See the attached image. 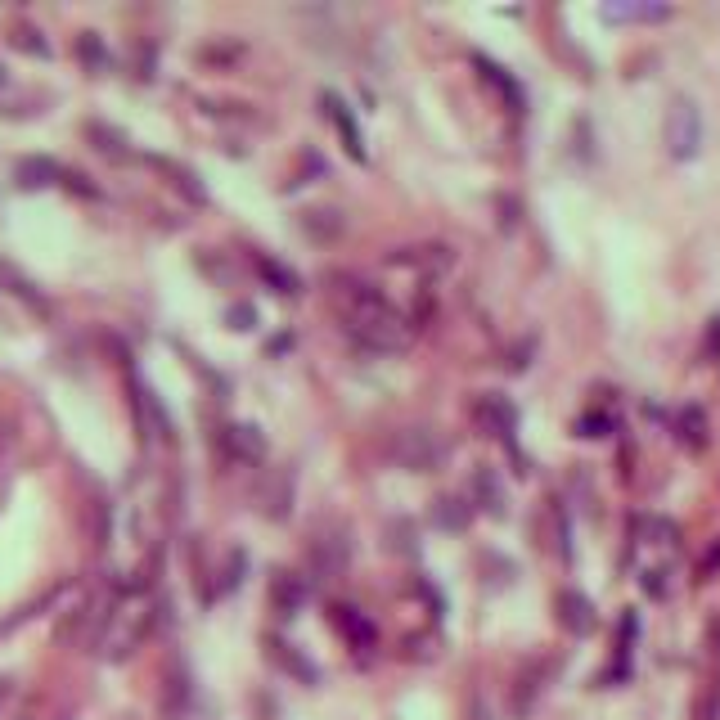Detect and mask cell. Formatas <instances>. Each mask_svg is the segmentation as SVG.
I'll return each instance as SVG.
<instances>
[{
  "label": "cell",
  "mask_w": 720,
  "mask_h": 720,
  "mask_svg": "<svg viewBox=\"0 0 720 720\" xmlns=\"http://www.w3.org/2000/svg\"><path fill=\"white\" fill-rule=\"evenodd\" d=\"M711 324H716V329H711V338H707V347H711V351H716V347H720V320H711Z\"/></svg>",
  "instance_id": "cell-10"
},
{
  "label": "cell",
  "mask_w": 720,
  "mask_h": 720,
  "mask_svg": "<svg viewBox=\"0 0 720 720\" xmlns=\"http://www.w3.org/2000/svg\"><path fill=\"white\" fill-rule=\"evenodd\" d=\"M558 608H563V626L567 630H576V635L594 630V608H590V599H585V594L563 590V594H558Z\"/></svg>",
  "instance_id": "cell-5"
},
{
  "label": "cell",
  "mask_w": 720,
  "mask_h": 720,
  "mask_svg": "<svg viewBox=\"0 0 720 720\" xmlns=\"http://www.w3.org/2000/svg\"><path fill=\"white\" fill-rule=\"evenodd\" d=\"M671 9L666 5H608L603 18H666Z\"/></svg>",
  "instance_id": "cell-9"
},
{
  "label": "cell",
  "mask_w": 720,
  "mask_h": 720,
  "mask_svg": "<svg viewBox=\"0 0 720 720\" xmlns=\"http://www.w3.org/2000/svg\"><path fill=\"white\" fill-rule=\"evenodd\" d=\"M338 284H342L338 288V311H342L347 329L356 333L360 342H369L374 351L405 347V338H410V320H405V315L396 311L374 284H365V279H356V275H342Z\"/></svg>",
  "instance_id": "cell-1"
},
{
  "label": "cell",
  "mask_w": 720,
  "mask_h": 720,
  "mask_svg": "<svg viewBox=\"0 0 720 720\" xmlns=\"http://www.w3.org/2000/svg\"><path fill=\"white\" fill-rule=\"evenodd\" d=\"M324 108H329V117L342 126V140H347L351 158H360V153H365V149H360V135H356V126H351V117L342 113V104H338V99H333V95H324Z\"/></svg>",
  "instance_id": "cell-8"
},
{
  "label": "cell",
  "mask_w": 720,
  "mask_h": 720,
  "mask_svg": "<svg viewBox=\"0 0 720 720\" xmlns=\"http://www.w3.org/2000/svg\"><path fill=\"white\" fill-rule=\"evenodd\" d=\"M396 450H401V459H405L410 468H432L441 455H446V446H441V441L432 437L428 428H410V432H401Z\"/></svg>",
  "instance_id": "cell-3"
},
{
  "label": "cell",
  "mask_w": 720,
  "mask_h": 720,
  "mask_svg": "<svg viewBox=\"0 0 720 720\" xmlns=\"http://www.w3.org/2000/svg\"><path fill=\"white\" fill-rule=\"evenodd\" d=\"M680 441H689V446H707V414L698 410V405H689V410L680 414Z\"/></svg>",
  "instance_id": "cell-7"
},
{
  "label": "cell",
  "mask_w": 720,
  "mask_h": 720,
  "mask_svg": "<svg viewBox=\"0 0 720 720\" xmlns=\"http://www.w3.org/2000/svg\"><path fill=\"white\" fill-rule=\"evenodd\" d=\"M473 414H477V423H482L491 437H509L513 428H518V414H513V405L504 401V396H482V401L473 405Z\"/></svg>",
  "instance_id": "cell-4"
},
{
  "label": "cell",
  "mask_w": 720,
  "mask_h": 720,
  "mask_svg": "<svg viewBox=\"0 0 720 720\" xmlns=\"http://www.w3.org/2000/svg\"><path fill=\"white\" fill-rule=\"evenodd\" d=\"M333 626H338L356 648H369V644H374V626H369L365 617H356V608H333Z\"/></svg>",
  "instance_id": "cell-6"
},
{
  "label": "cell",
  "mask_w": 720,
  "mask_h": 720,
  "mask_svg": "<svg viewBox=\"0 0 720 720\" xmlns=\"http://www.w3.org/2000/svg\"><path fill=\"white\" fill-rule=\"evenodd\" d=\"M662 140L671 149V158H693L702 144V117L693 99H671L666 108V126H662Z\"/></svg>",
  "instance_id": "cell-2"
}]
</instances>
